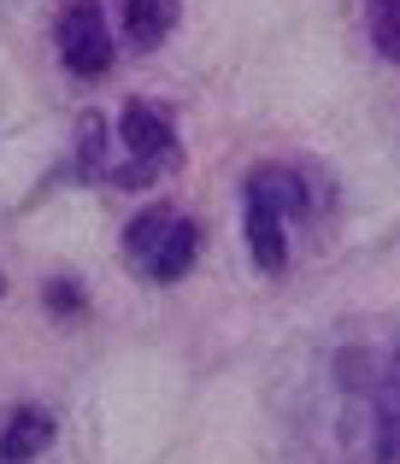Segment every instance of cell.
I'll list each match as a JSON object with an SVG mask.
<instances>
[{
	"instance_id": "cell-1",
	"label": "cell",
	"mask_w": 400,
	"mask_h": 464,
	"mask_svg": "<svg viewBox=\"0 0 400 464\" xmlns=\"http://www.w3.org/2000/svg\"><path fill=\"white\" fill-rule=\"evenodd\" d=\"M59 59L71 77H101L112 65V35H106L101 0H71L59 12Z\"/></svg>"
},
{
	"instance_id": "cell-11",
	"label": "cell",
	"mask_w": 400,
	"mask_h": 464,
	"mask_svg": "<svg viewBox=\"0 0 400 464\" xmlns=\"http://www.w3.org/2000/svg\"><path fill=\"white\" fill-rule=\"evenodd\" d=\"M47 312H59V317H77L83 312V295H77V283H71V276L47 283Z\"/></svg>"
},
{
	"instance_id": "cell-2",
	"label": "cell",
	"mask_w": 400,
	"mask_h": 464,
	"mask_svg": "<svg viewBox=\"0 0 400 464\" xmlns=\"http://www.w3.org/2000/svg\"><path fill=\"white\" fill-rule=\"evenodd\" d=\"M118 130H124V148L136 165H165V159L177 153V130L165 112H153V106H124V118H118Z\"/></svg>"
},
{
	"instance_id": "cell-4",
	"label": "cell",
	"mask_w": 400,
	"mask_h": 464,
	"mask_svg": "<svg viewBox=\"0 0 400 464\" xmlns=\"http://www.w3.org/2000/svg\"><path fill=\"white\" fill-rule=\"evenodd\" d=\"M371 430H377L383 459L400 464V347L389 353V364H383L377 388H371Z\"/></svg>"
},
{
	"instance_id": "cell-9",
	"label": "cell",
	"mask_w": 400,
	"mask_h": 464,
	"mask_svg": "<svg viewBox=\"0 0 400 464\" xmlns=\"http://www.w3.org/2000/svg\"><path fill=\"white\" fill-rule=\"evenodd\" d=\"M177 224V212L171 206H148V212L136 218V224L124 229V259L136 265V271H148V259H153V247L165 241V229Z\"/></svg>"
},
{
	"instance_id": "cell-3",
	"label": "cell",
	"mask_w": 400,
	"mask_h": 464,
	"mask_svg": "<svg viewBox=\"0 0 400 464\" xmlns=\"http://www.w3.org/2000/svg\"><path fill=\"white\" fill-rule=\"evenodd\" d=\"M241 229H248L253 265H259V271H283V265H288V224H283V218H277L265 200L241 194Z\"/></svg>"
},
{
	"instance_id": "cell-5",
	"label": "cell",
	"mask_w": 400,
	"mask_h": 464,
	"mask_svg": "<svg viewBox=\"0 0 400 464\" xmlns=\"http://www.w3.org/2000/svg\"><path fill=\"white\" fill-rule=\"evenodd\" d=\"M241 194H253V200H265V206H271L277 218H283V224H295V218H300V212L312 206V200H307V182H300L295 170H283V165H259V170L248 177V188H241Z\"/></svg>"
},
{
	"instance_id": "cell-10",
	"label": "cell",
	"mask_w": 400,
	"mask_h": 464,
	"mask_svg": "<svg viewBox=\"0 0 400 464\" xmlns=\"http://www.w3.org/2000/svg\"><path fill=\"white\" fill-rule=\"evenodd\" d=\"M371 35H377L383 59H395V65H400V6H377V18H371Z\"/></svg>"
},
{
	"instance_id": "cell-13",
	"label": "cell",
	"mask_w": 400,
	"mask_h": 464,
	"mask_svg": "<svg viewBox=\"0 0 400 464\" xmlns=\"http://www.w3.org/2000/svg\"><path fill=\"white\" fill-rule=\"evenodd\" d=\"M0 295H6V276H0Z\"/></svg>"
},
{
	"instance_id": "cell-6",
	"label": "cell",
	"mask_w": 400,
	"mask_h": 464,
	"mask_svg": "<svg viewBox=\"0 0 400 464\" xmlns=\"http://www.w3.org/2000/svg\"><path fill=\"white\" fill-rule=\"evenodd\" d=\"M47 441H54V418H47L42 406H18L6 418V430H0V459L6 464H30Z\"/></svg>"
},
{
	"instance_id": "cell-12",
	"label": "cell",
	"mask_w": 400,
	"mask_h": 464,
	"mask_svg": "<svg viewBox=\"0 0 400 464\" xmlns=\"http://www.w3.org/2000/svg\"><path fill=\"white\" fill-rule=\"evenodd\" d=\"M377 6H400V0H377Z\"/></svg>"
},
{
	"instance_id": "cell-7",
	"label": "cell",
	"mask_w": 400,
	"mask_h": 464,
	"mask_svg": "<svg viewBox=\"0 0 400 464\" xmlns=\"http://www.w3.org/2000/svg\"><path fill=\"white\" fill-rule=\"evenodd\" d=\"M195 253H200V229L189 224V218H177L171 229H165V241L153 247V259H148V283H177V276L195 265Z\"/></svg>"
},
{
	"instance_id": "cell-8",
	"label": "cell",
	"mask_w": 400,
	"mask_h": 464,
	"mask_svg": "<svg viewBox=\"0 0 400 464\" xmlns=\"http://www.w3.org/2000/svg\"><path fill=\"white\" fill-rule=\"evenodd\" d=\"M124 30L136 47H160L177 30V0H124Z\"/></svg>"
}]
</instances>
